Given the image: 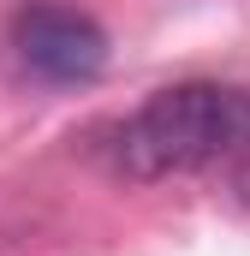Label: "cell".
Instances as JSON below:
<instances>
[{
  "label": "cell",
  "instance_id": "obj_1",
  "mask_svg": "<svg viewBox=\"0 0 250 256\" xmlns=\"http://www.w3.org/2000/svg\"><path fill=\"white\" fill-rule=\"evenodd\" d=\"M250 131V96L220 84H173L155 90L137 114L114 131V161L131 179H167L220 161Z\"/></svg>",
  "mask_w": 250,
  "mask_h": 256
},
{
  "label": "cell",
  "instance_id": "obj_2",
  "mask_svg": "<svg viewBox=\"0 0 250 256\" xmlns=\"http://www.w3.org/2000/svg\"><path fill=\"white\" fill-rule=\"evenodd\" d=\"M12 48L18 66L42 84H90L108 66V36L90 12L60 6V0H36L12 18Z\"/></svg>",
  "mask_w": 250,
  "mask_h": 256
}]
</instances>
